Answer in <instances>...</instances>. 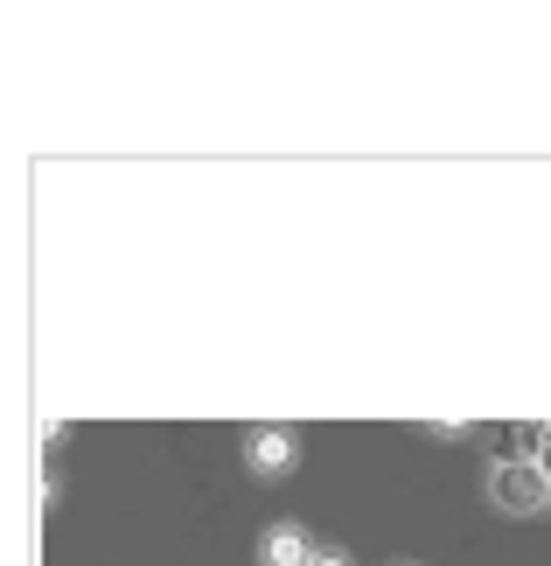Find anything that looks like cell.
<instances>
[{
    "label": "cell",
    "mask_w": 551,
    "mask_h": 566,
    "mask_svg": "<svg viewBox=\"0 0 551 566\" xmlns=\"http://www.w3.org/2000/svg\"><path fill=\"white\" fill-rule=\"evenodd\" d=\"M489 496L510 517H531V511H551V475L538 469V462H496V475H489Z\"/></svg>",
    "instance_id": "obj_1"
},
{
    "label": "cell",
    "mask_w": 551,
    "mask_h": 566,
    "mask_svg": "<svg viewBox=\"0 0 551 566\" xmlns=\"http://www.w3.org/2000/svg\"><path fill=\"white\" fill-rule=\"evenodd\" d=\"M294 462H300V433H294V427H252V433H245V469H252V475L279 483Z\"/></svg>",
    "instance_id": "obj_2"
},
{
    "label": "cell",
    "mask_w": 551,
    "mask_h": 566,
    "mask_svg": "<svg viewBox=\"0 0 551 566\" xmlns=\"http://www.w3.org/2000/svg\"><path fill=\"white\" fill-rule=\"evenodd\" d=\"M315 538H307V525H273L266 538H258V566H315Z\"/></svg>",
    "instance_id": "obj_3"
},
{
    "label": "cell",
    "mask_w": 551,
    "mask_h": 566,
    "mask_svg": "<svg viewBox=\"0 0 551 566\" xmlns=\"http://www.w3.org/2000/svg\"><path fill=\"white\" fill-rule=\"evenodd\" d=\"M315 566H349V553H336V546H321V553H315Z\"/></svg>",
    "instance_id": "obj_4"
},
{
    "label": "cell",
    "mask_w": 551,
    "mask_h": 566,
    "mask_svg": "<svg viewBox=\"0 0 551 566\" xmlns=\"http://www.w3.org/2000/svg\"><path fill=\"white\" fill-rule=\"evenodd\" d=\"M538 469L551 475V427H544V448H538Z\"/></svg>",
    "instance_id": "obj_5"
}]
</instances>
